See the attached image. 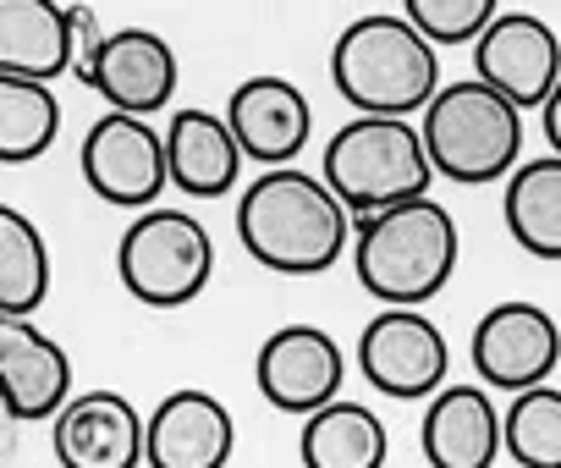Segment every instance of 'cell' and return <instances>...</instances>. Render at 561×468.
<instances>
[{"label": "cell", "mask_w": 561, "mask_h": 468, "mask_svg": "<svg viewBox=\"0 0 561 468\" xmlns=\"http://www.w3.org/2000/svg\"><path fill=\"white\" fill-rule=\"evenodd\" d=\"M501 215H506V231L523 254L561 265V160L556 155L523 160L506 176Z\"/></svg>", "instance_id": "ffe728a7"}, {"label": "cell", "mask_w": 561, "mask_h": 468, "mask_svg": "<svg viewBox=\"0 0 561 468\" xmlns=\"http://www.w3.org/2000/svg\"><path fill=\"white\" fill-rule=\"evenodd\" d=\"M320 176L347 204L353 220L402 209L413 198H430V187H435L424 133L413 122H391V116H353L325 144Z\"/></svg>", "instance_id": "277c9868"}, {"label": "cell", "mask_w": 561, "mask_h": 468, "mask_svg": "<svg viewBox=\"0 0 561 468\" xmlns=\"http://www.w3.org/2000/svg\"><path fill=\"white\" fill-rule=\"evenodd\" d=\"M353 215L325 176L280 165L237 198V238L253 265L275 276H325L353 249Z\"/></svg>", "instance_id": "6da1fadb"}, {"label": "cell", "mask_w": 561, "mask_h": 468, "mask_svg": "<svg viewBox=\"0 0 561 468\" xmlns=\"http://www.w3.org/2000/svg\"><path fill=\"white\" fill-rule=\"evenodd\" d=\"M61 133V100L50 83L0 78V165L39 160Z\"/></svg>", "instance_id": "603a6c76"}, {"label": "cell", "mask_w": 561, "mask_h": 468, "mask_svg": "<svg viewBox=\"0 0 561 468\" xmlns=\"http://www.w3.org/2000/svg\"><path fill=\"white\" fill-rule=\"evenodd\" d=\"M83 182L94 187V198L116 204V209H154V198L171 187V165H165V133H154L138 116L105 111L78 149Z\"/></svg>", "instance_id": "9c48e42d"}, {"label": "cell", "mask_w": 561, "mask_h": 468, "mask_svg": "<svg viewBox=\"0 0 561 468\" xmlns=\"http://www.w3.org/2000/svg\"><path fill=\"white\" fill-rule=\"evenodd\" d=\"M539 127H545V144H550V155L561 160V83H556V94L545 100V111H539Z\"/></svg>", "instance_id": "484cf974"}, {"label": "cell", "mask_w": 561, "mask_h": 468, "mask_svg": "<svg viewBox=\"0 0 561 468\" xmlns=\"http://www.w3.org/2000/svg\"><path fill=\"white\" fill-rule=\"evenodd\" d=\"M402 18L435 50H451V45H479L484 28L501 18V7H495V0H408Z\"/></svg>", "instance_id": "d4e9b609"}, {"label": "cell", "mask_w": 561, "mask_h": 468, "mask_svg": "<svg viewBox=\"0 0 561 468\" xmlns=\"http://www.w3.org/2000/svg\"><path fill=\"white\" fill-rule=\"evenodd\" d=\"M78 78L122 116L149 122L154 111H165L176 100V50L154 34V28H116L100 39V50L89 61H78Z\"/></svg>", "instance_id": "7c38bea8"}, {"label": "cell", "mask_w": 561, "mask_h": 468, "mask_svg": "<svg viewBox=\"0 0 561 468\" xmlns=\"http://www.w3.org/2000/svg\"><path fill=\"white\" fill-rule=\"evenodd\" d=\"M253 386L270 408L280 413H298V419H314L320 408L342 402V386H347V353L342 342L325 331V326H275L264 342H259V358H253Z\"/></svg>", "instance_id": "52a82bcc"}, {"label": "cell", "mask_w": 561, "mask_h": 468, "mask_svg": "<svg viewBox=\"0 0 561 468\" xmlns=\"http://www.w3.org/2000/svg\"><path fill=\"white\" fill-rule=\"evenodd\" d=\"M12 424H18V419H12V408L0 402V468H7V457H12Z\"/></svg>", "instance_id": "4316f807"}, {"label": "cell", "mask_w": 561, "mask_h": 468, "mask_svg": "<svg viewBox=\"0 0 561 468\" xmlns=\"http://www.w3.org/2000/svg\"><path fill=\"white\" fill-rule=\"evenodd\" d=\"M506 468H517V463H506Z\"/></svg>", "instance_id": "83f0119b"}, {"label": "cell", "mask_w": 561, "mask_h": 468, "mask_svg": "<svg viewBox=\"0 0 561 468\" xmlns=\"http://www.w3.org/2000/svg\"><path fill=\"white\" fill-rule=\"evenodd\" d=\"M419 133H424L435 176H446L457 187H490L523 165L517 160L523 155V111L479 78L440 83Z\"/></svg>", "instance_id": "5b68a950"}, {"label": "cell", "mask_w": 561, "mask_h": 468, "mask_svg": "<svg viewBox=\"0 0 561 468\" xmlns=\"http://www.w3.org/2000/svg\"><path fill=\"white\" fill-rule=\"evenodd\" d=\"M231 452H237L231 408L204 386H182L160 397V408L149 413V446H144L149 468H226Z\"/></svg>", "instance_id": "2e32d148"}, {"label": "cell", "mask_w": 561, "mask_h": 468, "mask_svg": "<svg viewBox=\"0 0 561 468\" xmlns=\"http://www.w3.org/2000/svg\"><path fill=\"white\" fill-rule=\"evenodd\" d=\"M50 298V243L45 231L0 204V315H18V320H34Z\"/></svg>", "instance_id": "7402d4cb"}, {"label": "cell", "mask_w": 561, "mask_h": 468, "mask_svg": "<svg viewBox=\"0 0 561 468\" xmlns=\"http://www.w3.org/2000/svg\"><path fill=\"white\" fill-rule=\"evenodd\" d=\"M419 446H424V463H430V468H495L501 452H506L501 408L490 402L484 386L446 380V386L424 402Z\"/></svg>", "instance_id": "e0dca14e"}, {"label": "cell", "mask_w": 561, "mask_h": 468, "mask_svg": "<svg viewBox=\"0 0 561 468\" xmlns=\"http://www.w3.org/2000/svg\"><path fill=\"white\" fill-rule=\"evenodd\" d=\"M0 402L12 408L18 424H39L72 402V358L67 347L18 315H0Z\"/></svg>", "instance_id": "5bb4252c"}, {"label": "cell", "mask_w": 561, "mask_h": 468, "mask_svg": "<svg viewBox=\"0 0 561 468\" xmlns=\"http://www.w3.org/2000/svg\"><path fill=\"white\" fill-rule=\"evenodd\" d=\"M298 457H304V468H386L391 435L375 408L342 397V402L320 408L314 419H304Z\"/></svg>", "instance_id": "44dd1931"}, {"label": "cell", "mask_w": 561, "mask_h": 468, "mask_svg": "<svg viewBox=\"0 0 561 468\" xmlns=\"http://www.w3.org/2000/svg\"><path fill=\"white\" fill-rule=\"evenodd\" d=\"M473 78L490 83L517 111H545L561 83V39L539 12H501L473 45Z\"/></svg>", "instance_id": "8fae6325"}, {"label": "cell", "mask_w": 561, "mask_h": 468, "mask_svg": "<svg viewBox=\"0 0 561 468\" xmlns=\"http://www.w3.org/2000/svg\"><path fill=\"white\" fill-rule=\"evenodd\" d=\"M165 165H171V187H182L187 198H220L226 187H237L242 149L226 116L204 105H182L165 127Z\"/></svg>", "instance_id": "d6986e66"}, {"label": "cell", "mask_w": 561, "mask_h": 468, "mask_svg": "<svg viewBox=\"0 0 561 468\" xmlns=\"http://www.w3.org/2000/svg\"><path fill=\"white\" fill-rule=\"evenodd\" d=\"M149 446V419L122 391H78L56 424H50V452L61 468H138Z\"/></svg>", "instance_id": "9a60e30c"}, {"label": "cell", "mask_w": 561, "mask_h": 468, "mask_svg": "<svg viewBox=\"0 0 561 468\" xmlns=\"http://www.w3.org/2000/svg\"><path fill=\"white\" fill-rule=\"evenodd\" d=\"M331 83L358 116L413 122L440 94V50L402 12H364L336 34Z\"/></svg>", "instance_id": "7a4b0ae2"}, {"label": "cell", "mask_w": 561, "mask_h": 468, "mask_svg": "<svg viewBox=\"0 0 561 468\" xmlns=\"http://www.w3.org/2000/svg\"><path fill=\"white\" fill-rule=\"evenodd\" d=\"M116 276L144 309H182L215 276L209 231L182 209H144L116 243Z\"/></svg>", "instance_id": "8992f818"}, {"label": "cell", "mask_w": 561, "mask_h": 468, "mask_svg": "<svg viewBox=\"0 0 561 468\" xmlns=\"http://www.w3.org/2000/svg\"><path fill=\"white\" fill-rule=\"evenodd\" d=\"M78 72V18L56 0H0V78L56 83Z\"/></svg>", "instance_id": "ac0fdd59"}, {"label": "cell", "mask_w": 561, "mask_h": 468, "mask_svg": "<svg viewBox=\"0 0 561 468\" xmlns=\"http://www.w3.org/2000/svg\"><path fill=\"white\" fill-rule=\"evenodd\" d=\"M451 342L419 309H380L358 336V375L391 402H430L446 386Z\"/></svg>", "instance_id": "ba28073f"}, {"label": "cell", "mask_w": 561, "mask_h": 468, "mask_svg": "<svg viewBox=\"0 0 561 468\" xmlns=\"http://www.w3.org/2000/svg\"><path fill=\"white\" fill-rule=\"evenodd\" d=\"M468 358H473L484 391L523 397L534 386H550V375L561 364V326L539 304L506 298V304L484 309V320L473 326Z\"/></svg>", "instance_id": "30bf717a"}, {"label": "cell", "mask_w": 561, "mask_h": 468, "mask_svg": "<svg viewBox=\"0 0 561 468\" xmlns=\"http://www.w3.org/2000/svg\"><path fill=\"white\" fill-rule=\"evenodd\" d=\"M506 457L517 468H561V386H534L501 408Z\"/></svg>", "instance_id": "cb8c5ba5"}, {"label": "cell", "mask_w": 561, "mask_h": 468, "mask_svg": "<svg viewBox=\"0 0 561 468\" xmlns=\"http://www.w3.org/2000/svg\"><path fill=\"white\" fill-rule=\"evenodd\" d=\"M226 127L242 149V160H259L264 171H280V165H293L309 138H314V105L309 94L293 83V78H248L231 89L226 100Z\"/></svg>", "instance_id": "4fadbf2b"}, {"label": "cell", "mask_w": 561, "mask_h": 468, "mask_svg": "<svg viewBox=\"0 0 561 468\" xmlns=\"http://www.w3.org/2000/svg\"><path fill=\"white\" fill-rule=\"evenodd\" d=\"M457 254H462V231L440 198H413L402 209L353 226L358 287L386 309H424L435 293H446Z\"/></svg>", "instance_id": "3957f363"}]
</instances>
